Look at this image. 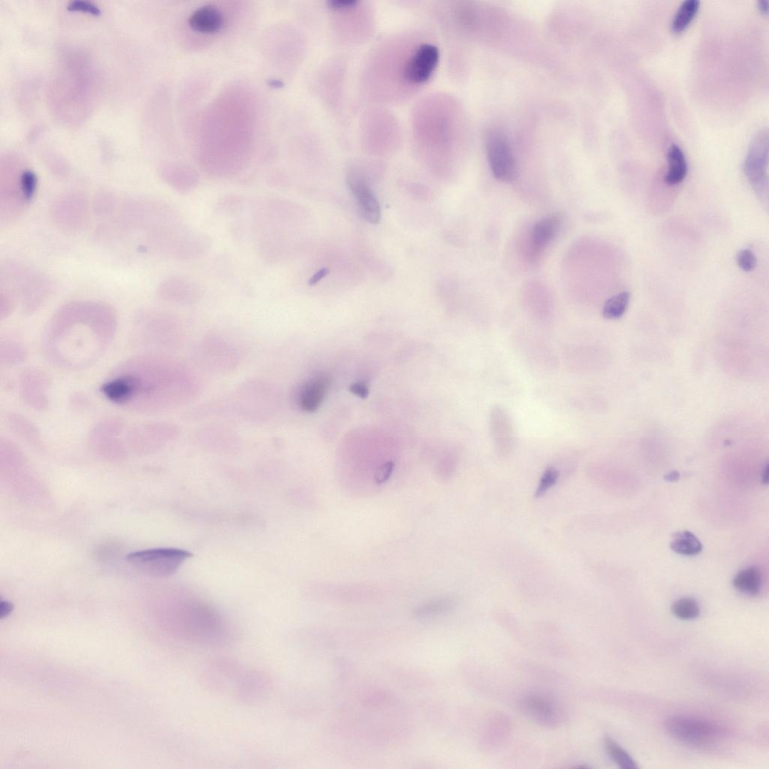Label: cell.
<instances>
[{
    "label": "cell",
    "mask_w": 769,
    "mask_h": 769,
    "mask_svg": "<svg viewBox=\"0 0 769 769\" xmlns=\"http://www.w3.org/2000/svg\"><path fill=\"white\" fill-rule=\"evenodd\" d=\"M350 392L361 398H366L369 395V389L366 382H358L351 385Z\"/></svg>",
    "instance_id": "cell-32"
},
{
    "label": "cell",
    "mask_w": 769,
    "mask_h": 769,
    "mask_svg": "<svg viewBox=\"0 0 769 769\" xmlns=\"http://www.w3.org/2000/svg\"><path fill=\"white\" fill-rule=\"evenodd\" d=\"M524 713L533 721L548 728H555L564 720L561 706L549 695L531 693L524 696L520 703Z\"/></svg>",
    "instance_id": "cell-9"
},
{
    "label": "cell",
    "mask_w": 769,
    "mask_h": 769,
    "mask_svg": "<svg viewBox=\"0 0 769 769\" xmlns=\"http://www.w3.org/2000/svg\"><path fill=\"white\" fill-rule=\"evenodd\" d=\"M675 616L682 620H692L700 616L699 604L691 597H683L676 601L671 607Z\"/></svg>",
    "instance_id": "cell-25"
},
{
    "label": "cell",
    "mask_w": 769,
    "mask_h": 769,
    "mask_svg": "<svg viewBox=\"0 0 769 769\" xmlns=\"http://www.w3.org/2000/svg\"><path fill=\"white\" fill-rule=\"evenodd\" d=\"M671 547L676 553L688 555V556L700 554L703 550L699 539L688 531L675 534L671 540Z\"/></svg>",
    "instance_id": "cell-20"
},
{
    "label": "cell",
    "mask_w": 769,
    "mask_h": 769,
    "mask_svg": "<svg viewBox=\"0 0 769 769\" xmlns=\"http://www.w3.org/2000/svg\"><path fill=\"white\" fill-rule=\"evenodd\" d=\"M189 25L191 29L197 33L213 34L221 30L223 17L216 7L204 6L192 14Z\"/></svg>",
    "instance_id": "cell-16"
},
{
    "label": "cell",
    "mask_w": 769,
    "mask_h": 769,
    "mask_svg": "<svg viewBox=\"0 0 769 769\" xmlns=\"http://www.w3.org/2000/svg\"><path fill=\"white\" fill-rule=\"evenodd\" d=\"M559 477L560 472L558 469L554 467H548L540 479L535 493L536 496L545 494L557 482Z\"/></svg>",
    "instance_id": "cell-26"
},
{
    "label": "cell",
    "mask_w": 769,
    "mask_h": 769,
    "mask_svg": "<svg viewBox=\"0 0 769 769\" xmlns=\"http://www.w3.org/2000/svg\"><path fill=\"white\" fill-rule=\"evenodd\" d=\"M664 728L680 742L696 746L714 744L723 734L719 726L714 723L686 716L668 718Z\"/></svg>",
    "instance_id": "cell-4"
},
{
    "label": "cell",
    "mask_w": 769,
    "mask_h": 769,
    "mask_svg": "<svg viewBox=\"0 0 769 769\" xmlns=\"http://www.w3.org/2000/svg\"><path fill=\"white\" fill-rule=\"evenodd\" d=\"M0 610H1V617H6L9 615L13 610V605L8 601H1V604H0Z\"/></svg>",
    "instance_id": "cell-35"
},
{
    "label": "cell",
    "mask_w": 769,
    "mask_h": 769,
    "mask_svg": "<svg viewBox=\"0 0 769 769\" xmlns=\"http://www.w3.org/2000/svg\"><path fill=\"white\" fill-rule=\"evenodd\" d=\"M605 748L612 760L623 769H636L637 765L629 753L623 750L615 740L606 737L604 740Z\"/></svg>",
    "instance_id": "cell-24"
},
{
    "label": "cell",
    "mask_w": 769,
    "mask_h": 769,
    "mask_svg": "<svg viewBox=\"0 0 769 769\" xmlns=\"http://www.w3.org/2000/svg\"><path fill=\"white\" fill-rule=\"evenodd\" d=\"M118 317L101 302L65 305L49 321L41 349L53 365L69 370L87 368L103 357L118 331Z\"/></svg>",
    "instance_id": "cell-2"
},
{
    "label": "cell",
    "mask_w": 769,
    "mask_h": 769,
    "mask_svg": "<svg viewBox=\"0 0 769 769\" xmlns=\"http://www.w3.org/2000/svg\"><path fill=\"white\" fill-rule=\"evenodd\" d=\"M67 8L71 11H82L96 16L101 13V9L93 3L87 1V0H73V1H71L68 4Z\"/></svg>",
    "instance_id": "cell-29"
},
{
    "label": "cell",
    "mask_w": 769,
    "mask_h": 769,
    "mask_svg": "<svg viewBox=\"0 0 769 769\" xmlns=\"http://www.w3.org/2000/svg\"><path fill=\"white\" fill-rule=\"evenodd\" d=\"M50 387L49 377L38 368H27L19 377L21 399L26 406L36 411H44L49 407Z\"/></svg>",
    "instance_id": "cell-7"
},
{
    "label": "cell",
    "mask_w": 769,
    "mask_h": 769,
    "mask_svg": "<svg viewBox=\"0 0 769 769\" xmlns=\"http://www.w3.org/2000/svg\"><path fill=\"white\" fill-rule=\"evenodd\" d=\"M26 351L19 342L6 339L0 344V362L4 366H15L24 362Z\"/></svg>",
    "instance_id": "cell-21"
},
{
    "label": "cell",
    "mask_w": 769,
    "mask_h": 769,
    "mask_svg": "<svg viewBox=\"0 0 769 769\" xmlns=\"http://www.w3.org/2000/svg\"><path fill=\"white\" fill-rule=\"evenodd\" d=\"M21 189L26 203L30 202L37 188V177L31 170H23L21 175Z\"/></svg>",
    "instance_id": "cell-27"
},
{
    "label": "cell",
    "mask_w": 769,
    "mask_h": 769,
    "mask_svg": "<svg viewBox=\"0 0 769 769\" xmlns=\"http://www.w3.org/2000/svg\"><path fill=\"white\" fill-rule=\"evenodd\" d=\"M348 185L362 218L370 223L378 224L381 218V210L373 190L362 177L356 174L349 176Z\"/></svg>",
    "instance_id": "cell-13"
},
{
    "label": "cell",
    "mask_w": 769,
    "mask_h": 769,
    "mask_svg": "<svg viewBox=\"0 0 769 769\" xmlns=\"http://www.w3.org/2000/svg\"><path fill=\"white\" fill-rule=\"evenodd\" d=\"M439 52L434 45L424 44L418 48L407 61L404 78L410 83L420 84L428 81L438 64Z\"/></svg>",
    "instance_id": "cell-11"
},
{
    "label": "cell",
    "mask_w": 769,
    "mask_h": 769,
    "mask_svg": "<svg viewBox=\"0 0 769 769\" xmlns=\"http://www.w3.org/2000/svg\"><path fill=\"white\" fill-rule=\"evenodd\" d=\"M7 422L14 434L23 439L36 444L41 442V435L37 426L22 414L11 412L7 417Z\"/></svg>",
    "instance_id": "cell-18"
},
{
    "label": "cell",
    "mask_w": 769,
    "mask_h": 769,
    "mask_svg": "<svg viewBox=\"0 0 769 769\" xmlns=\"http://www.w3.org/2000/svg\"><path fill=\"white\" fill-rule=\"evenodd\" d=\"M453 605V602L450 600H440L436 602H433L429 605H427L420 608L419 613L420 614H433L441 613V612L449 610Z\"/></svg>",
    "instance_id": "cell-30"
},
{
    "label": "cell",
    "mask_w": 769,
    "mask_h": 769,
    "mask_svg": "<svg viewBox=\"0 0 769 769\" xmlns=\"http://www.w3.org/2000/svg\"><path fill=\"white\" fill-rule=\"evenodd\" d=\"M329 274H330V269L329 268H323L320 269V270H318V272L315 275H313L309 280V281H308L309 286H310V287L315 286V285H317L319 282H320L323 278H325Z\"/></svg>",
    "instance_id": "cell-34"
},
{
    "label": "cell",
    "mask_w": 769,
    "mask_h": 769,
    "mask_svg": "<svg viewBox=\"0 0 769 769\" xmlns=\"http://www.w3.org/2000/svg\"><path fill=\"white\" fill-rule=\"evenodd\" d=\"M736 262L740 268L746 273L751 272L758 265L756 256L750 250H740L736 255Z\"/></svg>",
    "instance_id": "cell-28"
},
{
    "label": "cell",
    "mask_w": 769,
    "mask_h": 769,
    "mask_svg": "<svg viewBox=\"0 0 769 769\" xmlns=\"http://www.w3.org/2000/svg\"><path fill=\"white\" fill-rule=\"evenodd\" d=\"M187 370L166 356L146 352L133 356L113 369L102 385L106 399L139 412L158 414L172 409L189 397L192 387Z\"/></svg>",
    "instance_id": "cell-1"
},
{
    "label": "cell",
    "mask_w": 769,
    "mask_h": 769,
    "mask_svg": "<svg viewBox=\"0 0 769 769\" xmlns=\"http://www.w3.org/2000/svg\"><path fill=\"white\" fill-rule=\"evenodd\" d=\"M489 166L494 178L504 183L514 180L517 165L507 138L499 132L490 133L487 140Z\"/></svg>",
    "instance_id": "cell-6"
},
{
    "label": "cell",
    "mask_w": 769,
    "mask_h": 769,
    "mask_svg": "<svg viewBox=\"0 0 769 769\" xmlns=\"http://www.w3.org/2000/svg\"><path fill=\"white\" fill-rule=\"evenodd\" d=\"M331 381L325 375H318L306 382L298 396V404L309 412H315L321 406L330 388Z\"/></svg>",
    "instance_id": "cell-14"
},
{
    "label": "cell",
    "mask_w": 769,
    "mask_h": 769,
    "mask_svg": "<svg viewBox=\"0 0 769 769\" xmlns=\"http://www.w3.org/2000/svg\"><path fill=\"white\" fill-rule=\"evenodd\" d=\"M668 170L665 182L673 186L682 182L688 174V165L685 154L681 149L673 145L668 152Z\"/></svg>",
    "instance_id": "cell-17"
},
{
    "label": "cell",
    "mask_w": 769,
    "mask_h": 769,
    "mask_svg": "<svg viewBox=\"0 0 769 769\" xmlns=\"http://www.w3.org/2000/svg\"><path fill=\"white\" fill-rule=\"evenodd\" d=\"M192 555L183 549L158 548L132 552L127 555L126 561L152 577L167 578L175 574Z\"/></svg>",
    "instance_id": "cell-3"
},
{
    "label": "cell",
    "mask_w": 769,
    "mask_h": 769,
    "mask_svg": "<svg viewBox=\"0 0 769 769\" xmlns=\"http://www.w3.org/2000/svg\"><path fill=\"white\" fill-rule=\"evenodd\" d=\"M357 4L356 0H333L329 2V6L334 9L345 10L353 9Z\"/></svg>",
    "instance_id": "cell-33"
},
{
    "label": "cell",
    "mask_w": 769,
    "mask_h": 769,
    "mask_svg": "<svg viewBox=\"0 0 769 769\" xmlns=\"http://www.w3.org/2000/svg\"><path fill=\"white\" fill-rule=\"evenodd\" d=\"M563 223L561 213H554L539 221L531 235V250L534 254L542 252L556 236Z\"/></svg>",
    "instance_id": "cell-15"
},
{
    "label": "cell",
    "mask_w": 769,
    "mask_h": 769,
    "mask_svg": "<svg viewBox=\"0 0 769 769\" xmlns=\"http://www.w3.org/2000/svg\"><path fill=\"white\" fill-rule=\"evenodd\" d=\"M394 469V463L388 462L382 464L375 474V479L378 485L387 482L392 476Z\"/></svg>",
    "instance_id": "cell-31"
},
{
    "label": "cell",
    "mask_w": 769,
    "mask_h": 769,
    "mask_svg": "<svg viewBox=\"0 0 769 769\" xmlns=\"http://www.w3.org/2000/svg\"><path fill=\"white\" fill-rule=\"evenodd\" d=\"M177 434L174 425L167 422H148L138 424L126 432L128 442L136 449L148 450L159 447Z\"/></svg>",
    "instance_id": "cell-10"
},
{
    "label": "cell",
    "mask_w": 769,
    "mask_h": 769,
    "mask_svg": "<svg viewBox=\"0 0 769 769\" xmlns=\"http://www.w3.org/2000/svg\"><path fill=\"white\" fill-rule=\"evenodd\" d=\"M699 0H685L678 7L672 22V30L675 33L685 31L699 11Z\"/></svg>",
    "instance_id": "cell-22"
},
{
    "label": "cell",
    "mask_w": 769,
    "mask_h": 769,
    "mask_svg": "<svg viewBox=\"0 0 769 769\" xmlns=\"http://www.w3.org/2000/svg\"><path fill=\"white\" fill-rule=\"evenodd\" d=\"M124 429V423L121 419L110 417L103 419L89 433L90 443L101 452H121L123 449L121 436L126 432Z\"/></svg>",
    "instance_id": "cell-12"
},
{
    "label": "cell",
    "mask_w": 769,
    "mask_h": 769,
    "mask_svg": "<svg viewBox=\"0 0 769 769\" xmlns=\"http://www.w3.org/2000/svg\"><path fill=\"white\" fill-rule=\"evenodd\" d=\"M758 7L763 13L768 14V3L767 0H760V1L758 2Z\"/></svg>",
    "instance_id": "cell-36"
},
{
    "label": "cell",
    "mask_w": 769,
    "mask_h": 769,
    "mask_svg": "<svg viewBox=\"0 0 769 769\" xmlns=\"http://www.w3.org/2000/svg\"><path fill=\"white\" fill-rule=\"evenodd\" d=\"M768 133L762 130L753 139L745 162V174L753 188L768 190Z\"/></svg>",
    "instance_id": "cell-8"
},
{
    "label": "cell",
    "mask_w": 769,
    "mask_h": 769,
    "mask_svg": "<svg viewBox=\"0 0 769 769\" xmlns=\"http://www.w3.org/2000/svg\"><path fill=\"white\" fill-rule=\"evenodd\" d=\"M733 585L740 592L757 595L762 588V575L756 566L747 567L739 571L733 579Z\"/></svg>",
    "instance_id": "cell-19"
},
{
    "label": "cell",
    "mask_w": 769,
    "mask_h": 769,
    "mask_svg": "<svg viewBox=\"0 0 769 769\" xmlns=\"http://www.w3.org/2000/svg\"><path fill=\"white\" fill-rule=\"evenodd\" d=\"M630 293L623 292L611 297L606 302L603 315L606 319L617 320L621 318L629 306Z\"/></svg>",
    "instance_id": "cell-23"
},
{
    "label": "cell",
    "mask_w": 769,
    "mask_h": 769,
    "mask_svg": "<svg viewBox=\"0 0 769 769\" xmlns=\"http://www.w3.org/2000/svg\"><path fill=\"white\" fill-rule=\"evenodd\" d=\"M768 464H767L765 465V469H763V482L764 483H768Z\"/></svg>",
    "instance_id": "cell-37"
},
{
    "label": "cell",
    "mask_w": 769,
    "mask_h": 769,
    "mask_svg": "<svg viewBox=\"0 0 769 769\" xmlns=\"http://www.w3.org/2000/svg\"><path fill=\"white\" fill-rule=\"evenodd\" d=\"M169 322L159 313L144 311L138 313L133 326V339L139 347H167L172 340Z\"/></svg>",
    "instance_id": "cell-5"
}]
</instances>
